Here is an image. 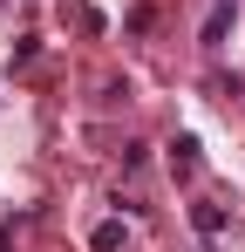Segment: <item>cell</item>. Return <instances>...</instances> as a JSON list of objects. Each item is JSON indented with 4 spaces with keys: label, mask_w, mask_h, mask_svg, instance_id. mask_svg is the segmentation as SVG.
I'll list each match as a JSON object with an SVG mask.
<instances>
[{
    "label": "cell",
    "mask_w": 245,
    "mask_h": 252,
    "mask_svg": "<svg viewBox=\"0 0 245 252\" xmlns=\"http://www.w3.org/2000/svg\"><path fill=\"white\" fill-rule=\"evenodd\" d=\"M89 246H95V252H116V246H122V225H116V218H109V225H95V239H89Z\"/></svg>",
    "instance_id": "obj_3"
},
{
    "label": "cell",
    "mask_w": 245,
    "mask_h": 252,
    "mask_svg": "<svg viewBox=\"0 0 245 252\" xmlns=\"http://www.w3.org/2000/svg\"><path fill=\"white\" fill-rule=\"evenodd\" d=\"M191 218H198V232H218V225H225V211H218V205H198Z\"/></svg>",
    "instance_id": "obj_4"
},
{
    "label": "cell",
    "mask_w": 245,
    "mask_h": 252,
    "mask_svg": "<svg viewBox=\"0 0 245 252\" xmlns=\"http://www.w3.org/2000/svg\"><path fill=\"white\" fill-rule=\"evenodd\" d=\"M225 28H232V0H211V14H204V48L225 41Z\"/></svg>",
    "instance_id": "obj_1"
},
{
    "label": "cell",
    "mask_w": 245,
    "mask_h": 252,
    "mask_svg": "<svg viewBox=\"0 0 245 252\" xmlns=\"http://www.w3.org/2000/svg\"><path fill=\"white\" fill-rule=\"evenodd\" d=\"M170 164H177V177H191L198 170V136H177L170 143Z\"/></svg>",
    "instance_id": "obj_2"
}]
</instances>
